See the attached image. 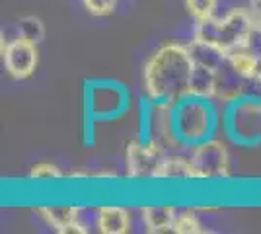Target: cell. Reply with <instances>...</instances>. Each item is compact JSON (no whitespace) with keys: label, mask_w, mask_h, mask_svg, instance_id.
Returning a JSON list of instances; mask_svg holds the SVG:
<instances>
[{"label":"cell","mask_w":261,"mask_h":234,"mask_svg":"<svg viewBox=\"0 0 261 234\" xmlns=\"http://www.w3.org/2000/svg\"><path fill=\"white\" fill-rule=\"evenodd\" d=\"M166 156L160 146L150 141H133L127 145L125 152V166L129 179H154L158 166Z\"/></svg>","instance_id":"cell-7"},{"label":"cell","mask_w":261,"mask_h":234,"mask_svg":"<svg viewBox=\"0 0 261 234\" xmlns=\"http://www.w3.org/2000/svg\"><path fill=\"white\" fill-rule=\"evenodd\" d=\"M146 141L160 146L164 152H172L175 146L181 145L175 133L174 106L170 103H156L150 101V108L146 113Z\"/></svg>","instance_id":"cell-6"},{"label":"cell","mask_w":261,"mask_h":234,"mask_svg":"<svg viewBox=\"0 0 261 234\" xmlns=\"http://www.w3.org/2000/svg\"><path fill=\"white\" fill-rule=\"evenodd\" d=\"M175 133L181 145L193 146L213 137L217 129V112L211 100L187 96L174 106Z\"/></svg>","instance_id":"cell-2"},{"label":"cell","mask_w":261,"mask_h":234,"mask_svg":"<svg viewBox=\"0 0 261 234\" xmlns=\"http://www.w3.org/2000/svg\"><path fill=\"white\" fill-rule=\"evenodd\" d=\"M228 63L236 68L244 78H253L257 74V68H259V59H255L253 55H250L244 47H240L236 51H230Z\"/></svg>","instance_id":"cell-16"},{"label":"cell","mask_w":261,"mask_h":234,"mask_svg":"<svg viewBox=\"0 0 261 234\" xmlns=\"http://www.w3.org/2000/svg\"><path fill=\"white\" fill-rule=\"evenodd\" d=\"M142 223L152 234H162L174 228L177 211L172 205H146L141 209Z\"/></svg>","instance_id":"cell-12"},{"label":"cell","mask_w":261,"mask_h":234,"mask_svg":"<svg viewBox=\"0 0 261 234\" xmlns=\"http://www.w3.org/2000/svg\"><path fill=\"white\" fill-rule=\"evenodd\" d=\"M98 230L101 234H125L130 230V215L119 205L98 207Z\"/></svg>","instance_id":"cell-10"},{"label":"cell","mask_w":261,"mask_h":234,"mask_svg":"<svg viewBox=\"0 0 261 234\" xmlns=\"http://www.w3.org/2000/svg\"><path fill=\"white\" fill-rule=\"evenodd\" d=\"M172 232H177V234H201V232H205V228H203L201 221L197 219L195 211H191V209H189V211L177 213Z\"/></svg>","instance_id":"cell-19"},{"label":"cell","mask_w":261,"mask_h":234,"mask_svg":"<svg viewBox=\"0 0 261 234\" xmlns=\"http://www.w3.org/2000/svg\"><path fill=\"white\" fill-rule=\"evenodd\" d=\"M215 88H217V70L195 65L193 76H191V96L213 100Z\"/></svg>","instance_id":"cell-15"},{"label":"cell","mask_w":261,"mask_h":234,"mask_svg":"<svg viewBox=\"0 0 261 234\" xmlns=\"http://www.w3.org/2000/svg\"><path fill=\"white\" fill-rule=\"evenodd\" d=\"M195 63L187 45L166 43L154 51L142 68V86L148 101L175 106L191 96Z\"/></svg>","instance_id":"cell-1"},{"label":"cell","mask_w":261,"mask_h":234,"mask_svg":"<svg viewBox=\"0 0 261 234\" xmlns=\"http://www.w3.org/2000/svg\"><path fill=\"white\" fill-rule=\"evenodd\" d=\"M16 30H18V37L28 39V41H32L35 45L39 43V41H43L45 37L43 22L39 18H35V16H25V18H22L18 22V25H16Z\"/></svg>","instance_id":"cell-18"},{"label":"cell","mask_w":261,"mask_h":234,"mask_svg":"<svg viewBox=\"0 0 261 234\" xmlns=\"http://www.w3.org/2000/svg\"><path fill=\"white\" fill-rule=\"evenodd\" d=\"M246 80L240 74L236 68L228 63V57L224 61V65L217 70V88H215V98L222 103H234V101L246 98Z\"/></svg>","instance_id":"cell-9"},{"label":"cell","mask_w":261,"mask_h":234,"mask_svg":"<svg viewBox=\"0 0 261 234\" xmlns=\"http://www.w3.org/2000/svg\"><path fill=\"white\" fill-rule=\"evenodd\" d=\"M217 4L218 0H185V8L197 22L213 18L215 10H217Z\"/></svg>","instance_id":"cell-21"},{"label":"cell","mask_w":261,"mask_h":234,"mask_svg":"<svg viewBox=\"0 0 261 234\" xmlns=\"http://www.w3.org/2000/svg\"><path fill=\"white\" fill-rule=\"evenodd\" d=\"M189 53H191V59L193 63L199 65V67H207L213 68V70H218V68L224 65L228 53L222 51L220 47L213 43H207V41H201V39H191V43L187 45Z\"/></svg>","instance_id":"cell-14"},{"label":"cell","mask_w":261,"mask_h":234,"mask_svg":"<svg viewBox=\"0 0 261 234\" xmlns=\"http://www.w3.org/2000/svg\"><path fill=\"white\" fill-rule=\"evenodd\" d=\"M250 10L255 20H261V0H250Z\"/></svg>","instance_id":"cell-24"},{"label":"cell","mask_w":261,"mask_h":234,"mask_svg":"<svg viewBox=\"0 0 261 234\" xmlns=\"http://www.w3.org/2000/svg\"><path fill=\"white\" fill-rule=\"evenodd\" d=\"M39 215L45 219V223L49 226H53L57 232H78L76 224V207L70 205H45L37 209Z\"/></svg>","instance_id":"cell-11"},{"label":"cell","mask_w":261,"mask_h":234,"mask_svg":"<svg viewBox=\"0 0 261 234\" xmlns=\"http://www.w3.org/2000/svg\"><path fill=\"white\" fill-rule=\"evenodd\" d=\"M191 164L195 170L197 179L205 181H218V179H228L230 176V156L226 145L217 139H207L191 146Z\"/></svg>","instance_id":"cell-5"},{"label":"cell","mask_w":261,"mask_h":234,"mask_svg":"<svg viewBox=\"0 0 261 234\" xmlns=\"http://www.w3.org/2000/svg\"><path fill=\"white\" fill-rule=\"evenodd\" d=\"M253 22H255L253 14L236 8V10L228 12L224 18L213 16V18L197 22L193 37L217 45L222 51L230 53V51H236L240 47H244V41L250 34Z\"/></svg>","instance_id":"cell-3"},{"label":"cell","mask_w":261,"mask_h":234,"mask_svg":"<svg viewBox=\"0 0 261 234\" xmlns=\"http://www.w3.org/2000/svg\"><path fill=\"white\" fill-rule=\"evenodd\" d=\"M86 10L94 16H109L111 12L115 10L117 0H82Z\"/></svg>","instance_id":"cell-23"},{"label":"cell","mask_w":261,"mask_h":234,"mask_svg":"<svg viewBox=\"0 0 261 234\" xmlns=\"http://www.w3.org/2000/svg\"><path fill=\"white\" fill-rule=\"evenodd\" d=\"M115 90H117V86H98V88H94L90 106L96 112V115H111V113L119 110L121 103H115V101L111 103V98H109Z\"/></svg>","instance_id":"cell-17"},{"label":"cell","mask_w":261,"mask_h":234,"mask_svg":"<svg viewBox=\"0 0 261 234\" xmlns=\"http://www.w3.org/2000/svg\"><path fill=\"white\" fill-rule=\"evenodd\" d=\"M154 179H177V181H189L191 179L193 181V179H197V176L193 164H191V158L168 152L162 158Z\"/></svg>","instance_id":"cell-13"},{"label":"cell","mask_w":261,"mask_h":234,"mask_svg":"<svg viewBox=\"0 0 261 234\" xmlns=\"http://www.w3.org/2000/svg\"><path fill=\"white\" fill-rule=\"evenodd\" d=\"M2 59L10 76L16 80L30 78L37 67V45L22 37H16L2 51Z\"/></svg>","instance_id":"cell-8"},{"label":"cell","mask_w":261,"mask_h":234,"mask_svg":"<svg viewBox=\"0 0 261 234\" xmlns=\"http://www.w3.org/2000/svg\"><path fill=\"white\" fill-rule=\"evenodd\" d=\"M226 131L240 145H255L261 141V100L242 98L228 106Z\"/></svg>","instance_id":"cell-4"},{"label":"cell","mask_w":261,"mask_h":234,"mask_svg":"<svg viewBox=\"0 0 261 234\" xmlns=\"http://www.w3.org/2000/svg\"><path fill=\"white\" fill-rule=\"evenodd\" d=\"M244 49L253 55L255 59H261V20H255L251 25L250 34L244 41Z\"/></svg>","instance_id":"cell-22"},{"label":"cell","mask_w":261,"mask_h":234,"mask_svg":"<svg viewBox=\"0 0 261 234\" xmlns=\"http://www.w3.org/2000/svg\"><path fill=\"white\" fill-rule=\"evenodd\" d=\"M28 178L33 179V181H57V179L65 178V174L51 162H37L30 170Z\"/></svg>","instance_id":"cell-20"}]
</instances>
